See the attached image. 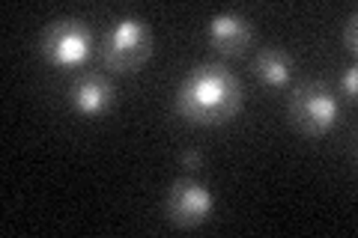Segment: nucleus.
I'll return each instance as SVG.
<instances>
[{
    "label": "nucleus",
    "mask_w": 358,
    "mask_h": 238,
    "mask_svg": "<svg viewBox=\"0 0 358 238\" xmlns=\"http://www.w3.org/2000/svg\"><path fill=\"white\" fill-rule=\"evenodd\" d=\"M179 119L194 126H221L242 110V84L224 63H200L179 81L173 93Z\"/></svg>",
    "instance_id": "1"
},
{
    "label": "nucleus",
    "mask_w": 358,
    "mask_h": 238,
    "mask_svg": "<svg viewBox=\"0 0 358 238\" xmlns=\"http://www.w3.org/2000/svg\"><path fill=\"white\" fill-rule=\"evenodd\" d=\"M287 113L301 134L322 137V134H329L341 122V98L329 84L308 81L296 87V93L289 96Z\"/></svg>",
    "instance_id": "2"
},
{
    "label": "nucleus",
    "mask_w": 358,
    "mask_h": 238,
    "mask_svg": "<svg viewBox=\"0 0 358 238\" xmlns=\"http://www.w3.org/2000/svg\"><path fill=\"white\" fill-rule=\"evenodd\" d=\"M152 51V30L141 15H120L102 39V63L110 72H134Z\"/></svg>",
    "instance_id": "3"
},
{
    "label": "nucleus",
    "mask_w": 358,
    "mask_h": 238,
    "mask_svg": "<svg viewBox=\"0 0 358 238\" xmlns=\"http://www.w3.org/2000/svg\"><path fill=\"white\" fill-rule=\"evenodd\" d=\"M93 51V33L81 18H57L42 30L39 54L57 69H75Z\"/></svg>",
    "instance_id": "4"
},
{
    "label": "nucleus",
    "mask_w": 358,
    "mask_h": 238,
    "mask_svg": "<svg viewBox=\"0 0 358 238\" xmlns=\"http://www.w3.org/2000/svg\"><path fill=\"white\" fill-rule=\"evenodd\" d=\"M164 211L176 226H200L215 214V194L206 182L176 179L164 197Z\"/></svg>",
    "instance_id": "5"
},
{
    "label": "nucleus",
    "mask_w": 358,
    "mask_h": 238,
    "mask_svg": "<svg viewBox=\"0 0 358 238\" xmlns=\"http://www.w3.org/2000/svg\"><path fill=\"white\" fill-rule=\"evenodd\" d=\"M254 39V24L242 13H215L206 24L209 48L221 57H239Z\"/></svg>",
    "instance_id": "6"
},
{
    "label": "nucleus",
    "mask_w": 358,
    "mask_h": 238,
    "mask_svg": "<svg viewBox=\"0 0 358 238\" xmlns=\"http://www.w3.org/2000/svg\"><path fill=\"white\" fill-rule=\"evenodd\" d=\"M69 105L81 117H102L114 105V84L105 75H81L69 87Z\"/></svg>",
    "instance_id": "7"
},
{
    "label": "nucleus",
    "mask_w": 358,
    "mask_h": 238,
    "mask_svg": "<svg viewBox=\"0 0 358 238\" xmlns=\"http://www.w3.org/2000/svg\"><path fill=\"white\" fill-rule=\"evenodd\" d=\"M293 72H296V63L284 48H260L254 57V75L266 87H287L293 81Z\"/></svg>",
    "instance_id": "8"
},
{
    "label": "nucleus",
    "mask_w": 358,
    "mask_h": 238,
    "mask_svg": "<svg viewBox=\"0 0 358 238\" xmlns=\"http://www.w3.org/2000/svg\"><path fill=\"white\" fill-rule=\"evenodd\" d=\"M338 96H343V98L355 101V96H358V69H355V63H352V66H346V69L341 72V81H338Z\"/></svg>",
    "instance_id": "9"
},
{
    "label": "nucleus",
    "mask_w": 358,
    "mask_h": 238,
    "mask_svg": "<svg viewBox=\"0 0 358 238\" xmlns=\"http://www.w3.org/2000/svg\"><path fill=\"white\" fill-rule=\"evenodd\" d=\"M355 45H358V15L350 13V18L343 21V48L355 51Z\"/></svg>",
    "instance_id": "10"
},
{
    "label": "nucleus",
    "mask_w": 358,
    "mask_h": 238,
    "mask_svg": "<svg viewBox=\"0 0 358 238\" xmlns=\"http://www.w3.org/2000/svg\"><path fill=\"white\" fill-rule=\"evenodd\" d=\"M179 164H182L185 170H197L200 164H203V152H200V149H185V152H179Z\"/></svg>",
    "instance_id": "11"
}]
</instances>
